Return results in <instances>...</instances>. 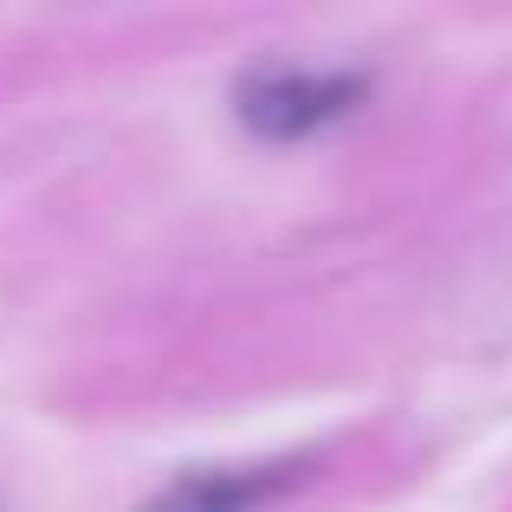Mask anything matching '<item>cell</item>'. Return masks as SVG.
<instances>
[{
	"mask_svg": "<svg viewBox=\"0 0 512 512\" xmlns=\"http://www.w3.org/2000/svg\"><path fill=\"white\" fill-rule=\"evenodd\" d=\"M363 72H299V65H247L234 78V117L266 143H292L338 124L363 104Z\"/></svg>",
	"mask_w": 512,
	"mask_h": 512,
	"instance_id": "cell-1",
	"label": "cell"
},
{
	"mask_svg": "<svg viewBox=\"0 0 512 512\" xmlns=\"http://www.w3.org/2000/svg\"><path fill=\"white\" fill-rule=\"evenodd\" d=\"M305 474V461L286 467H188L163 493H150L137 512H253L292 487Z\"/></svg>",
	"mask_w": 512,
	"mask_h": 512,
	"instance_id": "cell-2",
	"label": "cell"
}]
</instances>
